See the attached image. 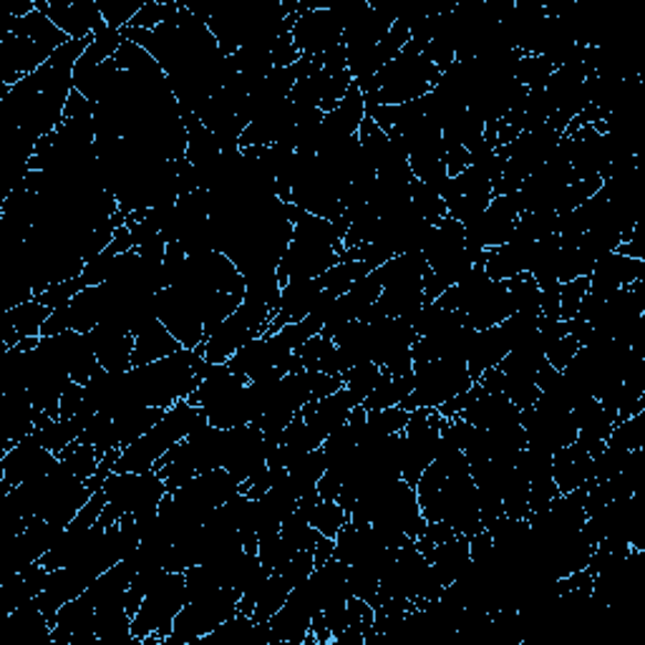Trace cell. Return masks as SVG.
Masks as SVG:
<instances>
[{
  "label": "cell",
  "mask_w": 645,
  "mask_h": 645,
  "mask_svg": "<svg viewBox=\"0 0 645 645\" xmlns=\"http://www.w3.org/2000/svg\"><path fill=\"white\" fill-rule=\"evenodd\" d=\"M290 39L301 56H323L343 43V25L329 6L301 3L293 18Z\"/></svg>",
  "instance_id": "13"
},
{
  "label": "cell",
  "mask_w": 645,
  "mask_h": 645,
  "mask_svg": "<svg viewBox=\"0 0 645 645\" xmlns=\"http://www.w3.org/2000/svg\"><path fill=\"white\" fill-rule=\"evenodd\" d=\"M295 348L290 345L283 333H262L250 343H245L235 356L227 361L230 371L248 381L268 374L272 368H280L283 363L293 356Z\"/></svg>",
  "instance_id": "19"
},
{
  "label": "cell",
  "mask_w": 645,
  "mask_h": 645,
  "mask_svg": "<svg viewBox=\"0 0 645 645\" xmlns=\"http://www.w3.org/2000/svg\"><path fill=\"white\" fill-rule=\"evenodd\" d=\"M331 341L339 348L343 371L361 366V363H374V329H371V323H345L341 331H335Z\"/></svg>",
  "instance_id": "28"
},
{
  "label": "cell",
  "mask_w": 645,
  "mask_h": 645,
  "mask_svg": "<svg viewBox=\"0 0 645 645\" xmlns=\"http://www.w3.org/2000/svg\"><path fill=\"white\" fill-rule=\"evenodd\" d=\"M205 419V414L189 402H179L167 414L162 416V422L147 431L142 439H136L132 447L122 449L119 459H116L114 471H149L157 467V461L165 454L179 444L185 436L193 434L195 426Z\"/></svg>",
  "instance_id": "6"
},
{
  "label": "cell",
  "mask_w": 645,
  "mask_h": 645,
  "mask_svg": "<svg viewBox=\"0 0 645 645\" xmlns=\"http://www.w3.org/2000/svg\"><path fill=\"white\" fill-rule=\"evenodd\" d=\"M318 613H323V607L321 603H318L311 583L303 580L301 585H295L293 590H290L283 607H280V611L268 621L272 635H275V643L303 645L308 641L313 617Z\"/></svg>",
  "instance_id": "17"
},
{
  "label": "cell",
  "mask_w": 645,
  "mask_h": 645,
  "mask_svg": "<svg viewBox=\"0 0 645 645\" xmlns=\"http://www.w3.org/2000/svg\"><path fill=\"white\" fill-rule=\"evenodd\" d=\"M356 406H361V404L351 396V391L343 386L331 396L315 398V402L305 404L301 414H303L305 424L315 431L318 439L325 441L333 431H339L341 426L348 422V416Z\"/></svg>",
  "instance_id": "23"
},
{
  "label": "cell",
  "mask_w": 645,
  "mask_h": 645,
  "mask_svg": "<svg viewBox=\"0 0 645 645\" xmlns=\"http://www.w3.org/2000/svg\"><path fill=\"white\" fill-rule=\"evenodd\" d=\"M381 376H384V368H378L376 363H361V366H353L348 371H343V386L351 391V396L356 398L358 404L366 402L371 396V391L378 386Z\"/></svg>",
  "instance_id": "43"
},
{
  "label": "cell",
  "mask_w": 645,
  "mask_h": 645,
  "mask_svg": "<svg viewBox=\"0 0 645 645\" xmlns=\"http://www.w3.org/2000/svg\"><path fill=\"white\" fill-rule=\"evenodd\" d=\"M333 544H335V540H331V538H321V540H318L315 550H313L315 568L323 565V562H329L333 558Z\"/></svg>",
  "instance_id": "56"
},
{
  "label": "cell",
  "mask_w": 645,
  "mask_h": 645,
  "mask_svg": "<svg viewBox=\"0 0 645 645\" xmlns=\"http://www.w3.org/2000/svg\"><path fill=\"white\" fill-rule=\"evenodd\" d=\"M444 416L436 408H416L408 412V424L404 429V459L402 479L416 487L426 469L434 465L436 449H439Z\"/></svg>",
  "instance_id": "12"
},
{
  "label": "cell",
  "mask_w": 645,
  "mask_h": 645,
  "mask_svg": "<svg viewBox=\"0 0 645 645\" xmlns=\"http://www.w3.org/2000/svg\"><path fill=\"white\" fill-rule=\"evenodd\" d=\"M181 351V343L167 331V325L157 321L149 329L134 335V353H132V368L134 366H147L159 358H167L171 353Z\"/></svg>",
  "instance_id": "32"
},
{
  "label": "cell",
  "mask_w": 645,
  "mask_h": 645,
  "mask_svg": "<svg viewBox=\"0 0 645 645\" xmlns=\"http://www.w3.org/2000/svg\"><path fill=\"white\" fill-rule=\"evenodd\" d=\"M605 444H611V447H617L623 451L645 449V412L617 422Z\"/></svg>",
  "instance_id": "42"
},
{
  "label": "cell",
  "mask_w": 645,
  "mask_h": 645,
  "mask_svg": "<svg viewBox=\"0 0 645 645\" xmlns=\"http://www.w3.org/2000/svg\"><path fill=\"white\" fill-rule=\"evenodd\" d=\"M295 361H298V366H301V371H315V374H329V376L343 374L339 348H335V343L323 333H318L311 341H305L301 348L295 351Z\"/></svg>",
  "instance_id": "34"
},
{
  "label": "cell",
  "mask_w": 645,
  "mask_h": 645,
  "mask_svg": "<svg viewBox=\"0 0 645 645\" xmlns=\"http://www.w3.org/2000/svg\"><path fill=\"white\" fill-rule=\"evenodd\" d=\"M272 315H275V311H272L268 303L242 301L238 311L227 315L225 321L212 331L210 339H207L195 351L202 353L212 366H222V363L230 361L245 343H250L252 339H258V335L268 333Z\"/></svg>",
  "instance_id": "10"
},
{
  "label": "cell",
  "mask_w": 645,
  "mask_h": 645,
  "mask_svg": "<svg viewBox=\"0 0 645 645\" xmlns=\"http://www.w3.org/2000/svg\"><path fill=\"white\" fill-rule=\"evenodd\" d=\"M538 240H510L502 248L487 250L485 270L492 280H510L520 272H530Z\"/></svg>",
  "instance_id": "27"
},
{
  "label": "cell",
  "mask_w": 645,
  "mask_h": 645,
  "mask_svg": "<svg viewBox=\"0 0 645 645\" xmlns=\"http://www.w3.org/2000/svg\"><path fill=\"white\" fill-rule=\"evenodd\" d=\"M275 444H272L258 424H245L238 429H225L222 447V469L248 481L256 471L268 467V459Z\"/></svg>",
  "instance_id": "14"
},
{
  "label": "cell",
  "mask_w": 645,
  "mask_h": 645,
  "mask_svg": "<svg viewBox=\"0 0 645 645\" xmlns=\"http://www.w3.org/2000/svg\"><path fill=\"white\" fill-rule=\"evenodd\" d=\"M210 368L212 363L202 353L181 348L147 366H134L126 371V378H129L134 402L139 406L171 408L179 402H187Z\"/></svg>",
  "instance_id": "1"
},
{
  "label": "cell",
  "mask_w": 645,
  "mask_h": 645,
  "mask_svg": "<svg viewBox=\"0 0 645 645\" xmlns=\"http://www.w3.org/2000/svg\"><path fill=\"white\" fill-rule=\"evenodd\" d=\"M590 293V278H575L570 283L560 285V318L562 321H572L578 315L580 303L585 301V295Z\"/></svg>",
  "instance_id": "52"
},
{
  "label": "cell",
  "mask_w": 645,
  "mask_h": 645,
  "mask_svg": "<svg viewBox=\"0 0 645 645\" xmlns=\"http://www.w3.org/2000/svg\"><path fill=\"white\" fill-rule=\"evenodd\" d=\"M288 217L293 222V238L278 266L280 288L290 280L321 278L325 270L339 266L345 252L341 235L335 232L331 220H323L295 205H288Z\"/></svg>",
  "instance_id": "2"
},
{
  "label": "cell",
  "mask_w": 645,
  "mask_h": 645,
  "mask_svg": "<svg viewBox=\"0 0 645 645\" xmlns=\"http://www.w3.org/2000/svg\"><path fill=\"white\" fill-rule=\"evenodd\" d=\"M167 414V408H149V406H139V408H129L119 416H114V444L116 449H126L132 447L136 439H142L144 434L152 431L154 426L162 422V416Z\"/></svg>",
  "instance_id": "35"
},
{
  "label": "cell",
  "mask_w": 645,
  "mask_h": 645,
  "mask_svg": "<svg viewBox=\"0 0 645 645\" xmlns=\"http://www.w3.org/2000/svg\"><path fill=\"white\" fill-rule=\"evenodd\" d=\"M69 41V35L39 8L23 18L11 15L0 41V81L15 86L21 79L35 74Z\"/></svg>",
  "instance_id": "3"
},
{
  "label": "cell",
  "mask_w": 645,
  "mask_h": 645,
  "mask_svg": "<svg viewBox=\"0 0 645 645\" xmlns=\"http://www.w3.org/2000/svg\"><path fill=\"white\" fill-rule=\"evenodd\" d=\"M426 558H429V562H431L436 580H439V583L447 587L461 575V572L469 568V562H471L469 538L467 534H454V538L434 544L431 552Z\"/></svg>",
  "instance_id": "29"
},
{
  "label": "cell",
  "mask_w": 645,
  "mask_h": 645,
  "mask_svg": "<svg viewBox=\"0 0 645 645\" xmlns=\"http://www.w3.org/2000/svg\"><path fill=\"white\" fill-rule=\"evenodd\" d=\"M222 447H225V429H217L207 419L199 422L193 434L185 436L175 444L165 457L157 461V469L167 481V492H175L177 487L185 485L202 471L222 469Z\"/></svg>",
  "instance_id": "5"
},
{
  "label": "cell",
  "mask_w": 645,
  "mask_h": 645,
  "mask_svg": "<svg viewBox=\"0 0 645 645\" xmlns=\"http://www.w3.org/2000/svg\"><path fill=\"white\" fill-rule=\"evenodd\" d=\"M144 3H98L104 15V23L114 31L129 29V23L134 21V15L142 11Z\"/></svg>",
  "instance_id": "53"
},
{
  "label": "cell",
  "mask_w": 645,
  "mask_h": 645,
  "mask_svg": "<svg viewBox=\"0 0 645 645\" xmlns=\"http://www.w3.org/2000/svg\"><path fill=\"white\" fill-rule=\"evenodd\" d=\"M106 507L102 512L104 527H112L124 514H142L159 510L167 495V481L157 469L149 471H112L104 481Z\"/></svg>",
  "instance_id": "7"
},
{
  "label": "cell",
  "mask_w": 645,
  "mask_h": 645,
  "mask_svg": "<svg viewBox=\"0 0 645 645\" xmlns=\"http://www.w3.org/2000/svg\"><path fill=\"white\" fill-rule=\"evenodd\" d=\"M280 538L288 542V548L293 552H303V550L313 552L318 540H321L323 534L313 530V524L308 522L305 517L293 512V514L285 517L283 524H280Z\"/></svg>",
  "instance_id": "41"
},
{
  "label": "cell",
  "mask_w": 645,
  "mask_h": 645,
  "mask_svg": "<svg viewBox=\"0 0 645 645\" xmlns=\"http://www.w3.org/2000/svg\"><path fill=\"white\" fill-rule=\"evenodd\" d=\"M439 522H447L457 534H471L485 530L479 514L477 485L471 475H451L444 479L439 495Z\"/></svg>",
  "instance_id": "15"
},
{
  "label": "cell",
  "mask_w": 645,
  "mask_h": 645,
  "mask_svg": "<svg viewBox=\"0 0 645 645\" xmlns=\"http://www.w3.org/2000/svg\"><path fill=\"white\" fill-rule=\"evenodd\" d=\"M51 313L49 305H43L39 298H31V301L8 308L3 321L11 325L18 339H41V329Z\"/></svg>",
  "instance_id": "38"
},
{
  "label": "cell",
  "mask_w": 645,
  "mask_h": 645,
  "mask_svg": "<svg viewBox=\"0 0 645 645\" xmlns=\"http://www.w3.org/2000/svg\"><path fill=\"white\" fill-rule=\"evenodd\" d=\"M56 454L45 449L35 439V434L23 436L11 449L0 454V485H3V492H11L18 485H25V481L49 475L56 467Z\"/></svg>",
  "instance_id": "16"
},
{
  "label": "cell",
  "mask_w": 645,
  "mask_h": 645,
  "mask_svg": "<svg viewBox=\"0 0 645 645\" xmlns=\"http://www.w3.org/2000/svg\"><path fill=\"white\" fill-rule=\"evenodd\" d=\"M8 621H11L13 628L21 633V635H41V638L51 641V623L49 617L43 615V611L39 607V603L31 601L21 607H15V611L8 613Z\"/></svg>",
  "instance_id": "44"
},
{
  "label": "cell",
  "mask_w": 645,
  "mask_h": 645,
  "mask_svg": "<svg viewBox=\"0 0 645 645\" xmlns=\"http://www.w3.org/2000/svg\"><path fill=\"white\" fill-rule=\"evenodd\" d=\"M181 3H144L142 11L134 15V21L129 23V29H142V31H157L159 25H165L167 21L177 15Z\"/></svg>",
  "instance_id": "51"
},
{
  "label": "cell",
  "mask_w": 645,
  "mask_h": 645,
  "mask_svg": "<svg viewBox=\"0 0 645 645\" xmlns=\"http://www.w3.org/2000/svg\"><path fill=\"white\" fill-rule=\"evenodd\" d=\"M552 69L548 61H544L542 56H532V53H524V56L520 59V63H517V71H514V79L520 81V84L524 89H542L544 84H548V79L552 76Z\"/></svg>",
  "instance_id": "48"
},
{
  "label": "cell",
  "mask_w": 645,
  "mask_h": 645,
  "mask_svg": "<svg viewBox=\"0 0 645 645\" xmlns=\"http://www.w3.org/2000/svg\"><path fill=\"white\" fill-rule=\"evenodd\" d=\"M185 572H165V578L152 587L144 603L132 617V635L136 643H165L171 633L175 617L187 605Z\"/></svg>",
  "instance_id": "8"
},
{
  "label": "cell",
  "mask_w": 645,
  "mask_h": 645,
  "mask_svg": "<svg viewBox=\"0 0 645 645\" xmlns=\"http://www.w3.org/2000/svg\"><path fill=\"white\" fill-rule=\"evenodd\" d=\"M290 590L293 585L288 583V578L283 572H270V578L266 580V585H262V593L258 597V605L256 611H252V617H256L258 623H268L272 615H275L283 603L288 601Z\"/></svg>",
  "instance_id": "39"
},
{
  "label": "cell",
  "mask_w": 645,
  "mask_h": 645,
  "mask_svg": "<svg viewBox=\"0 0 645 645\" xmlns=\"http://www.w3.org/2000/svg\"><path fill=\"white\" fill-rule=\"evenodd\" d=\"M459 416L485 431L522 422V412L510 402V398L504 394H489V391H485L479 384H475V396H471V402L465 406V412Z\"/></svg>",
  "instance_id": "22"
},
{
  "label": "cell",
  "mask_w": 645,
  "mask_h": 645,
  "mask_svg": "<svg viewBox=\"0 0 645 645\" xmlns=\"http://www.w3.org/2000/svg\"><path fill=\"white\" fill-rule=\"evenodd\" d=\"M514 313L510 288H507V280H492L481 288V293L471 301V305L465 311V318L475 331H487L497 329L499 323L507 321Z\"/></svg>",
  "instance_id": "25"
},
{
  "label": "cell",
  "mask_w": 645,
  "mask_h": 645,
  "mask_svg": "<svg viewBox=\"0 0 645 645\" xmlns=\"http://www.w3.org/2000/svg\"><path fill=\"white\" fill-rule=\"evenodd\" d=\"M552 479H555L560 495L587 487L590 481H595L593 454H590L580 441H572L570 447L560 449L555 457H552Z\"/></svg>",
  "instance_id": "26"
},
{
  "label": "cell",
  "mask_w": 645,
  "mask_h": 645,
  "mask_svg": "<svg viewBox=\"0 0 645 645\" xmlns=\"http://www.w3.org/2000/svg\"><path fill=\"white\" fill-rule=\"evenodd\" d=\"M49 575L51 572L45 570L41 562H33L25 570H18L11 572L3 585V603H6V613L15 611V607H21L25 603H31L39 597L45 585H49Z\"/></svg>",
  "instance_id": "31"
},
{
  "label": "cell",
  "mask_w": 645,
  "mask_h": 645,
  "mask_svg": "<svg viewBox=\"0 0 645 645\" xmlns=\"http://www.w3.org/2000/svg\"><path fill=\"white\" fill-rule=\"evenodd\" d=\"M590 293L611 295L617 290L631 288L633 283L643 280V260H635L623 256V252H607L595 262L593 272H590Z\"/></svg>",
  "instance_id": "24"
},
{
  "label": "cell",
  "mask_w": 645,
  "mask_h": 645,
  "mask_svg": "<svg viewBox=\"0 0 645 645\" xmlns=\"http://www.w3.org/2000/svg\"><path fill=\"white\" fill-rule=\"evenodd\" d=\"M578 351H580V343L572 339L570 333H565L558 341H552L550 345H544V353H548V363L552 368H558V371L565 368L568 363L575 358Z\"/></svg>",
  "instance_id": "54"
},
{
  "label": "cell",
  "mask_w": 645,
  "mask_h": 645,
  "mask_svg": "<svg viewBox=\"0 0 645 645\" xmlns=\"http://www.w3.org/2000/svg\"><path fill=\"white\" fill-rule=\"evenodd\" d=\"M240 593L232 587L217 590L212 595L197 597V601H187V605L181 607L175 617V625H171V633L167 635L165 645H187L205 641L217 625H222L227 617H232L238 613L240 605Z\"/></svg>",
  "instance_id": "11"
},
{
  "label": "cell",
  "mask_w": 645,
  "mask_h": 645,
  "mask_svg": "<svg viewBox=\"0 0 645 645\" xmlns=\"http://www.w3.org/2000/svg\"><path fill=\"white\" fill-rule=\"evenodd\" d=\"M426 272H429V262H426L422 252H404V256H394L384 266L376 268L374 275L378 278L381 288H394L424 280Z\"/></svg>",
  "instance_id": "36"
},
{
  "label": "cell",
  "mask_w": 645,
  "mask_h": 645,
  "mask_svg": "<svg viewBox=\"0 0 645 645\" xmlns=\"http://www.w3.org/2000/svg\"><path fill=\"white\" fill-rule=\"evenodd\" d=\"M321 295H323V285L318 278L290 280V283L280 288V303H278L275 315H272L268 333H278L290 323H301L303 318L313 313V308L318 305V298Z\"/></svg>",
  "instance_id": "21"
},
{
  "label": "cell",
  "mask_w": 645,
  "mask_h": 645,
  "mask_svg": "<svg viewBox=\"0 0 645 645\" xmlns=\"http://www.w3.org/2000/svg\"><path fill=\"white\" fill-rule=\"evenodd\" d=\"M520 215H522V205L517 193L492 197V202H489L485 215L471 222L469 227H465L467 242L481 250L502 248L504 242L512 240Z\"/></svg>",
  "instance_id": "18"
},
{
  "label": "cell",
  "mask_w": 645,
  "mask_h": 645,
  "mask_svg": "<svg viewBox=\"0 0 645 645\" xmlns=\"http://www.w3.org/2000/svg\"><path fill=\"white\" fill-rule=\"evenodd\" d=\"M35 8L49 15L56 23V29L66 33L71 41L91 39V35L106 29L102 8L94 0H76V3H61V0L41 3V0H35Z\"/></svg>",
  "instance_id": "20"
},
{
  "label": "cell",
  "mask_w": 645,
  "mask_h": 645,
  "mask_svg": "<svg viewBox=\"0 0 645 645\" xmlns=\"http://www.w3.org/2000/svg\"><path fill=\"white\" fill-rule=\"evenodd\" d=\"M94 419L91 414H79L74 419H63V416H41L35 424V439H39L45 449L53 451L59 457L63 449H69L71 444L79 441V436L84 434L86 424Z\"/></svg>",
  "instance_id": "30"
},
{
  "label": "cell",
  "mask_w": 645,
  "mask_h": 645,
  "mask_svg": "<svg viewBox=\"0 0 645 645\" xmlns=\"http://www.w3.org/2000/svg\"><path fill=\"white\" fill-rule=\"evenodd\" d=\"M81 290H86V283H84V278L76 275L71 280H63V283L49 285L45 290H41V293L35 298H39L43 305H49L51 311H59V308H66L71 301H74Z\"/></svg>",
  "instance_id": "50"
},
{
  "label": "cell",
  "mask_w": 645,
  "mask_h": 645,
  "mask_svg": "<svg viewBox=\"0 0 645 645\" xmlns=\"http://www.w3.org/2000/svg\"><path fill=\"white\" fill-rule=\"evenodd\" d=\"M538 318L540 315H530V313H512L507 321H502L497 325L499 333H502V339L507 343V348H517V345H522L527 339H532L534 333H538Z\"/></svg>",
  "instance_id": "47"
},
{
  "label": "cell",
  "mask_w": 645,
  "mask_h": 645,
  "mask_svg": "<svg viewBox=\"0 0 645 645\" xmlns=\"http://www.w3.org/2000/svg\"><path fill=\"white\" fill-rule=\"evenodd\" d=\"M444 162H447L449 177H457L471 165V154L467 149H451V152H447V157H444Z\"/></svg>",
  "instance_id": "55"
},
{
  "label": "cell",
  "mask_w": 645,
  "mask_h": 645,
  "mask_svg": "<svg viewBox=\"0 0 645 645\" xmlns=\"http://www.w3.org/2000/svg\"><path fill=\"white\" fill-rule=\"evenodd\" d=\"M475 386L465 361L454 358H431L414 363V391L406 396L402 408L416 412V408H439L449 404Z\"/></svg>",
  "instance_id": "9"
},
{
  "label": "cell",
  "mask_w": 645,
  "mask_h": 645,
  "mask_svg": "<svg viewBox=\"0 0 645 645\" xmlns=\"http://www.w3.org/2000/svg\"><path fill=\"white\" fill-rule=\"evenodd\" d=\"M412 202L416 205V210L424 215L426 222L439 225L444 217H447V205H444L441 195L416 177L412 181Z\"/></svg>",
  "instance_id": "46"
},
{
  "label": "cell",
  "mask_w": 645,
  "mask_h": 645,
  "mask_svg": "<svg viewBox=\"0 0 645 645\" xmlns=\"http://www.w3.org/2000/svg\"><path fill=\"white\" fill-rule=\"evenodd\" d=\"M441 71L434 63L422 56V49L408 41L404 51L394 61H388L378 74L363 86L366 104L378 106H402L431 94L434 86L439 84Z\"/></svg>",
  "instance_id": "4"
},
{
  "label": "cell",
  "mask_w": 645,
  "mask_h": 645,
  "mask_svg": "<svg viewBox=\"0 0 645 645\" xmlns=\"http://www.w3.org/2000/svg\"><path fill=\"white\" fill-rule=\"evenodd\" d=\"M507 288H510L514 313L540 315V285L534 283L530 272H520V275L507 280Z\"/></svg>",
  "instance_id": "45"
},
{
  "label": "cell",
  "mask_w": 645,
  "mask_h": 645,
  "mask_svg": "<svg viewBox=\"0 0 645 645\" xmlns=\"http://www.w3.org/2000/svg\"><path fill=\"white\" fill-rule=\"evenodd\" d=\"M412 391H414V368L404 371V374H388V371H384L378 386L371 391V396L361 406L366 408V412H381V408L402 406Z\"/></svg>",
  "instance_id": "37"
},
{
  "label": "cell",
  "mask_w": 645,
  "mask_h": 645,
  "mask_svg": "<svg viewBox=\"0 0 645 645\" xmlns=\"http://www.w3.org/2000/svg\"><path fill=\"white\" fill-rule=\"evenodd\" d=\"M408 424V412L402 406L394 408H381V412H368L366 426L376 436H391V434H402Z\"/></svg>",
  "instance_id": "49"
},
{
  "label": "cell",
  "mask_w": 645,
  "mask_h": 645,
  "mask_svg": "<svg viewBox=\"0 0 645 645\" xmlns=\"http://www.w3.org/2000/svg\"><path fill=\"white\" fill-rule=\"evenodd\" d=\"M507 353H510V348H507L499 329L477 331L475 341H471L469 356H467V368H469L471 381H479L481 374H487L489 368H497L499 363L504 361Z\"/></svg>",
  "instance_id": "33"
},
{
  "label": "cell",
  "mask_w": 645,
  "mask_h": 645,
  "mask_svg": "<svg viewBox=\"0 0 645 645\" xmlns=\"http://www.w3.org/2000/svg\"><path fill=\"white\" fill-rule=\"evenodd\" d=\"M368 272H374V268L363 260H343L339 266H333L331 270H325L321 278L323 290H331L335 295L348 293V290L358 283L361 278H366Z\"/></svg>",
  "instance_id": "40"
}]
</instances>
